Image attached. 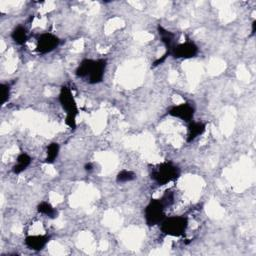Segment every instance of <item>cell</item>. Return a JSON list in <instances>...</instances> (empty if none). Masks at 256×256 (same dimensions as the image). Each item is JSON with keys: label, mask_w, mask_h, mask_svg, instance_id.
Here are the masks:
<instances>
[{"label": "cell", "mask_w": 256, "mask_h": 256, "mask_svg": "<svg viewBox=\"0 0 256 256\" xmlns=\"http://www.w3.org/2000/svg\"><path fill=\"white\" fill-rule=\"evenodd\" d=\"M106 68L107 60L105 58H85L76 67L75 76L86 81L88 84H99L104 79Z\"/></svg>", "instance_id": "obj_1"}, {"label": "cell", "mask_w": 256, "mask_h": 256, "mask_svg": "<svg viewBox=\"0 0 256 256\" xmlns=\"http://www.w3.org/2000/svg\"><path fill=\"white\" fill-rule=\"evenodd\" d=\"M58 101L62 109L65 111V124L71 130H75L77 127V116L79 115V108L71 88L66 85L61 86L59 90Z\"/></svg>", "instance_id": "obj_2"}, {"label": "cell", "mask_w": 256, "mask_h": 256, "mask_svg": "<svg viewBox=\"0 0 256 256\" xmlns=\"http://www.w3.org/2000/svg\"><path fill=\"white\" fill-rule=\"evenodd\" d=\"M181 174L178 165L171 161H164L154 165L149 172L150 179L159 186L176 181Z\"/></svg>", "instance_id": "obj_3"}, {"label": "cell", "mask_w": 256, "mask_h": 256, "mask_svg": "<svg viewBox=\"0 0 256 256\" xmlns=\"http://www.w3.org/2000/svg\"><path fill=\"white\" fill-rule=\"evenodd\" d=\"M189 220L183 215L169 216L161 222L159 225L161 232L166 236L182 237L185 235L188 228Z\"/></svg>", "instance_id": "obj_4"}, {"label": "cell", "mask_w": 256, "mask_h": 256, "mask_svg": "<svg viewBox=\"0 0 256 256\" xmlns=\"http://www.w3.org/2000/svg\"><path fill=\"white\" fill-rule=\"evenodd\" d=\"M166 206L161 198H152L144 208V220L147 226L160 225L166 218Z\"/></svg>", "instance_id": "obj_5"}, {"label": "cell", "mask_w": 256, "mask_h": 256, "mask_svg": "<svg viewBox=\"0 0 256 256\" xmlns=\"http://www.w3.org/2000/svg\"><path fill=\"white\" fill-rule=\"evenodd\" d=\"M199 53V47L198 45L190 40L187 39L184 42L178 43L174 46L172 49L170 56H172L174 59H191L198 55Z\"/></svg>", "instance_id": "obj_6"}, {"label": "cell", "mask_w": 256, "mask_h": 256, "mask_svg": "<svg viewBox=\"0 0 256 256\" xmlns=\"http://www.w3.org/2000/svg\"><path fill=\"white\" fill-rule=\"evenodd\" d=\"M60 45V38L51 32L41 33L37 37L36 52L45 55L53 52Z\"/></svg>", "instance_id": "obj_7"}, {"label": "cell", "mask_w": 256, "mask_h": 256, "mask_svg": "<svg viewBox=\"0 0 256 256\" xmlns=\"http://www.w3.org/2000/svg\"><path fill=\"white\" fill-rule=\"evenodd\" d=\"M167 114L171 117L180 119L186 123L194 120L195 106L192 102L186 101L177 105H173L167 111Z\"/></svg>", "instance_id": "obj_8"}, {"label": "cell", "mask_w": 256, "mask_h": 256, "mask_svg": "<svg viewBox=\"0 0 256 256\" xmlns=\"http://www.w3.org/2000/svg\"><path fill=\"white\" fill-rule=\"evenodd\" d=\"M51 237L47 234H32L27 235L24 239L25 246L32 251H41L49 243Z\"/></svg>", "instance_id": "obj_9"}, {"label": "cell", "mask_w": 256, "mask_h": 256, "mask_svg": "<svg viewBox=\"0 0 256 256\" xmlns=\"http://www.w3.org/2000/svg\"><path fill=\"white\" fill-rule=\"evenodd\" d=\"M157 33L159 35L160 41L162 42V44L164 45L167 53H171L172 49L174 48V46L177 44L176 43V34L168 29H166L164 26H162L161 24H158L157 27Z\"/></svg>", "instance_id": "obj_10"}, {"label": "cell", "mask_w": 256, "mask_h": 256, "mask_svg": "<svg viewBox=\"0 0 256 256\" xmlns=\"http://www.w3.org/2000/svg\"><path fill=\"white\" fill-rule=\"evenodd\" d=\"M206 131V123L203 121L192 120L187 125L186 142L191 143L195 141L199 136L203 135Z\"/></svg>", "instance_id": "obj_11"}, {"label": "cell", "mask_w": 256, "mask_h": 256, "mask_svg": "<svg viewBox=\"0 0 256 256\" xmlns=\"http://www.w3.org/2000/svg\"><path fill=\"white\" fill-rule=\"evenodd\" d=\"M32 163V157L26 153V152H21L18 154L16 158V162L11 168V171L15 175H19L22 172H24Z\"/></svg>", "instance_id": "obj_12"}, {"label": "cell", "mask_w": 256, "mask_h": 256, "mask_svg": "<svg viewBox=\"0 0 256 256\" xmlns=\"http://www.w3.org/2000/svg\"><path fill=\"white\" fill-rule=\"evenodd\" d=\"M10 37L13 40V42L17 45H24L28 40V32L26 27L23 25L15 26L11 31Z\"/></svg>", "instance_id": "obj_13"}, {"label": "cell", "mask_w": 256, "mask_h": 256, "mask_svg": "<svg viewBox=\"0 0 256 256\" xmlns=\"http://www.w3.org/2000/svg\"><path fill=\"white\" fill-rule=\"evenodd\" d=\"M36 210L39 214L44 215L50 219H55L58 217L57 209L48 201H41L37 204Z\"/></svg>", "instance_id": "obj_14"}, {"label": "cell", "mask_w": 256, "mask_h": 256, "mask_svg": "<svg viewBox=\"0 0 256 256\" xmlns=\"http://www.w3.org/2000/svg\"><path fill=\"white\" fill-rule=\"evenodd\" d=\"M46 156L44 159V163L53 164L57 160L60 153V145L58 142H51L46 147Z\"/></svg>", "instance_id": "obj_15"}, {"label": "cell", "mask_w": 256, "mask_h": 256, "mask_svg": "<svg viewBox=\"0 0 256 256\" xmlns=\"http://www.w3.org/2000/svg\"><path fill=\"white\" fill-rule=\"evenodd\" d=\"M136 177L137 176L134 171L128 170V169H122L116 174L115 180L118 184H124V183H128L135 180Z\"/></svg>", "instance_id": "obj_16"}, {"label": "cell", "mask_w": 256, "mask_h": 256, "mask_svg": "<svg viewBox=\"0 0 256 256\" xmlns=\"http://www.w3.org/2000/svg\"><path fill=\"white\" fill-rule=\"evenodd\" d=\"M11 96V87L9 83H1L0 84V102L1 105H5Z\"/></svg>", "instance_id": "obj_17"}, {"label": "cell", "mask_w": 256, "mask_h": 256, "mask_svg": "<svg viewBox=\"0 0 256 256\" xmlns=\"http://www.w3.org/2000/svg\"><path fill=\"white\" fill-rule=\"evenodd\" d=\"M255 33H256V19H253V21L251 22V30H250L249 37H253Z\"/></svg>", "instance_id": "obj_18"}, {"label": "cell", "mask_w": 256, "mask_h": 256, "mask_svg": "<svg viewBox=\"0 0 256 256\" xmlns=\"http://www.w3.org/2000/svg\"><path fill=\"white\" fill-rule=\"evenodd\" d=\"M84 170L86 171V172H88V173H90V172H92L93 171V169H94V165H93V163H91V162H87V163H85L84 164Z\"/></svg>", "instance_id": "obj_19"}]
</instances>
